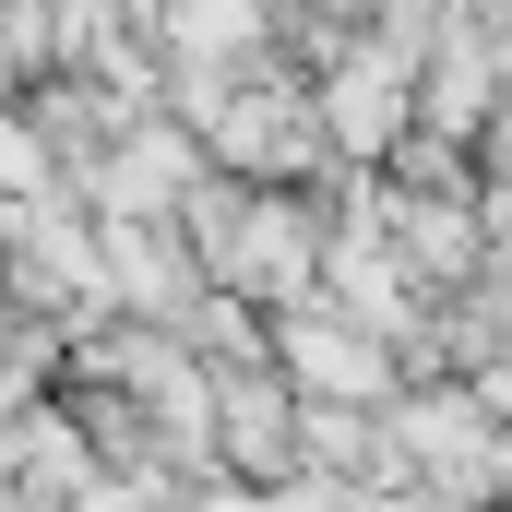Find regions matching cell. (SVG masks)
<instances>
[{"label": "cell", "instance_id": "1", "mask_svg": "<svg viewBox=\"0 0 512 512\" xmlns=\"http://www.w3.org/2000/svg\"><path fill=\"white\" fill-rule=\"evenodd\" d=\"M48 48H60V12H48V0H0V96H12V84H36V72H48Z\"/></svg>", "mask_w": 512, "mask_h": 512}, {"label": "cell", "instance_id": "2", "mask_svg": "<svg viewBox=\"0 0 512 512\" xmlns=\"http://www.w3.org/2000/svg\"><path fill=\"white\" fill-rule=\"evenodd\" d=\"M48 191V143H36V120H0V203H36Z\"/></svg>", "mask_w": 512, "mask_h": 512}]
</instances>
